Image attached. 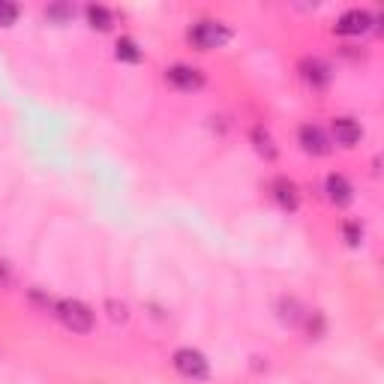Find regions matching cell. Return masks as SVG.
Listing matches in <instances>:
<instances>
[{"mask_svg":"<svg viewBox=\"0 0 384 384\" xmlns=\"http://www.w3.org/2000/svg\"><path fill=\"white\" fill-rule=\"evenodd\" d=\"M165 78H168V84H172V88H177V90H198L201 81H204L201 72H198L196 66H186V64H174L172 69L165 72Z\"/></svg>","mask_w":384,"mask_h":384,"instance_id":"cell-4","label":"cell"},{"mask_svg":"<svg viewBox=\"0 0 384 384\" xmlns=\"http://www.w3.org/2000/svg\"><path fill=\"white\" fill-rule=\"evenodd\" d=\"M324 189H328L330 201H336V204H345L348 198H352V184H348L342 174H328V180H324Z\"/></svg>","mask_w":384,"mask_h":384,"instance_id":"cell-10","label":"cell"},{"mask_svg":"<svg viewBox=\"0 0 384 384\" xmlns=\"http://www.w3.org/2000/svg\"><path fill=\"white\" fill-rule=\"evenodd\" d=\"M105 309H108V316H112V321H126V306H124V304H117V300H108Z\"/></svg>","mask_w":384,"mask_h":384,"instance_id":"cell-16","label":"cell"},{"mask_svg":"<svg viewBox=\"0 0 384 384\" xmlns=\"http://www.w3.org/2000/svg\"><path fill=\"white\" fill-rule=\"evenodd\" d=\"M117 57L120 60H129V64H136V60L141 57V52H138V45L132 42V40H120L117 42Z\"/></svg>","mask_w":384,"mask_h":384,"instance_id":"cell-13","label":"cell"},{"mask_svg":"<svg viewBox=\"0 0 384 384\" xmlns=\"http://www.w3.org/2000/svg\"><path fill=\"white\" fill-rule=\"evenodd\" d=\"M369 24H372V16L364 9H348L345 16L336 21V30L340 33H348V36H360V33H366L369 30Z\"/></svg>","mask_w":384,"mask_h":384,"instance_id":"cell-6","label":"cell"},{"mask_svg":"<svg viewBox=\"0 0 384 384\" xmlns=\"http://www.w3.org/2000/svg\"><path fill=\"white\" fill-rule=\"evenodd\" d=\"M16 18H18V6L0 4V24H16Z\"/></svg>","mask_w":384,"mask_h":384,"instance_id":"cell-17","label":"cell"},{"mask_svg":"<svg viewBox=\"0 0 384 384\" xmlns=\"http://www.w3.org/2000/svg\"><path fill=\"white\" fill-rule=\"evenodd\" d=\"M342 234H345L348 244L357 246V244H360V237H364V228H360L357 222H345V225H342Z\"/></svg>","mask_w":384,"mask_h":384,"instance_id":"cell-14","label":"cell"},{"mask_svg":"<svg viewBox=\"0 0 384 384\" xmlns=\"http://www.w3.org/2000/svg\"><path fill=\"white\" fill-rule=\"evenodd\" d=\"M45 16L48 18H66V16H72V9L69 6H52V9H45Z\"/></svg>","mask_w":384,"mask_h":384,"instance_id":"cell-18","label":"cell"},{"mask_svg":"<svg viewBox=\"0 0 384 384\" xmlns=\"http://www.w3.org/2000/svg\"><path fill=\"white\" fill-rule=\"evenodd\" d=\"M228 40V30L222 28L220 21H196L189 28V42L201 48V52H208V48H216Z\"/></svg>","mask_w":384,"mask_h":384,"instance_id":"cell-2","label":"cell"},{"mask_svg":"<svg viewBox=\"0 0 384 384\" xmlns=\"http://www.w3.org/2000/svg\"><path fill=\"white\" fill-rule=\"evenodd\" d=\"M6 282H9V268L0 261V285H6Z\"/></svg>","mask_w":384,"mask_h":384,"instance_id":"cell-19","label":"cell"},{"mask_svg":"<svg viewBox=\"0 0 384 384\" xmlns=\"http://www.w3.org/2000/svg\"><path fill=\"white\" fill-rule=\"evenodd\" d=\"M300 76L309 84L321 88V84L330 81V69H328V64H321V60H304V64H300Z\"/></svg>","mask_w":384,"mask_h":384,"instance_id":"cell-9","label":"cell"},{"mask_svg":"<svg viewBox=\"0 0 384 384\" xmlns=\"http://www.w3.org/2000/svg\"><path fill=\"white\" fill-rule=\"evenodd\" d=\"M54 316L72 333L93 330V312H90V306H84L81 300H60V304H54Z\"/></svg>","mask_w":384,"mask_h":384,"instance_id":"cell-1","label":"cell"},{"mask_svg":"<svg viewBox=\"0 0 384 384\" xmlns=\"http://www.w3.org/2000/svg\"><path fill=\"white\" fill-rule=\"evenodd\" d=\"M280 318L282 321H292V324H297L300 318H304V312H300L297 300H292V297H282L280 300Z\"/></svg>","mask_w":384,"mask_h":384,"instance_id":"cell-11","label":"cell"},{"mask_svg":"<svg viewBox=\"0 0 384 384\" xmlns=\"http://www.w3.org/2000/svg\"><path fill=\"white\" fill-rule=\"evenodd\" d=\"M88 21L93 24V28H112V12H108L105 6H88Z\"/></svg>","mask_w":384,"mask_h":384,"instance_id":"cell-12","label":"cell"},{"mask_svg":"<svg viewBox=\"0 0 384 384\" xmlns=\"http://www.w3.org/2000/svg\"><path fill=\"white\" fill-rule=\"evenodd\" d=\"M270 192H273V198L280 201L282 208H288V210H294V208H297V186L292 184V180L276 177L273 184H270Z\"/></svg>","mask_w":384,"mask_h":384,"instance_id":"cell-8","label":"cell"},{"mask_svg":"<svg viewBox=\"0 0 384 384\" xmlns=\"http://www.w3.org/2000/svg\"><path fill=\"white\" fill-rule=\"evenodd\" d=\"M252 138L258 141V150H261V153L273 156V144H270V136H268V132H264L261 126H256V132H252Z\"/></svg>","mask_w":384,"mask_h":384,"instance_id":"cell-15","label":"cell"},{"mask_svg":"<svg viewBox=\"0 0 384 384\" xmlns=\"http://www.w3.org/2000/svg\"><path fill=\"white\" fill-rule=\"evenodd\" d=\"M297 138H300V148H304L306 153H316V156H324L330 150V144H328V136L316 126V124H304L297 132Z\"/></svg>","mask_w":384,"mask_h":384,"instance_id":"cell-5","label":"cell"},{"mask_svg":"<svg viewBox=\"0 0 384 384\" xmlns=\"http://www.w3.org/2000/svg\"><path fill=\"white\" fill-rule=\"evenodd\" d=\"M174 369L184 378L201 381V378H208V357L196 352V348H180V352H174Z\"/></svg>","mask_w":384,"mask_h":384,"instance_id":"cell-3","label":"cell"},{"mask_svg":"<svg viewBox=\"0 0 384 384\" xmlns=\"http://www.w3.org/2000/svg\"><path fill=\"white\" fill-rule=\"evenodd\" d=\"M330 132H333V141L342 144V148H352V144L360 141V124L352 117H336Z\"/></svg>","mask_w":384,"mask_h":384,"instance_id":"cell-7","label":"cell"}]
</instances>
